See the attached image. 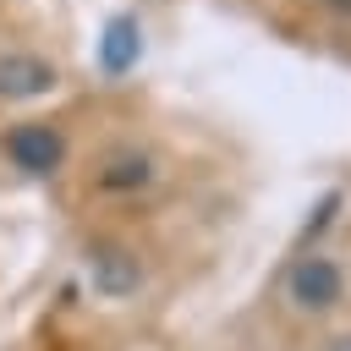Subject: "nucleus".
<instances>
[{
    "label": "nucleus",
    "mask_w": 351,
    "mask_h": 351,
    "mask_svg": "<svg viewBox=\"0 0 351 351\" xmlns=\"http://www.w3.org/2000/svg\"><path fill=\"white\" fill-rule=\"evenodd\" d=\"M148 181H154V159L137 154V148L110 154L104 170H99V186H104V192H137V186H148Z\"/></svg>",
    "instance_id": "obj_6"
},
{
    "label": "nucleus",
    "mask_w": 351,
    "mask_h": 351,
    "mask_svg": "<svg viewBox=\"0 0 351 351\" xmlns=\"http://www.w3.org/2000/svg\"><path fill=\"white\" fill-rule=\"evenodd\" d=\"M88 285H93V296H104V302H126V296H137V285H143V263H137V252L132 247H121V241H99V247H88Z\"/></svg>",
    "instance_id": "obj_4"
},
{
    "label": "nucleus",
    "mask_w": 351,
    "mask_h": 351,
    "mask_svg": "<svg viewBox=\"0 0 351 351\" xmlns=\"http://www.w3.org/2000/svg\"><path fill=\"white\" fill-rule=\"evenodd\" d=\"M340 291H346V274H340V263L324 258V252L296 258L291 274H285V302H291L296 313H329V307L340 302Z\"/></svg>",
    "instance_id": "obj_1"
},
{
    "label": "nucleus",
    "mask_w": 351,
    "mask_h": 351,
    "mask_svg": "<svg viewBox=\"0 0 351 351\" xmlns=\"http://www.w3.org/2000/svg\"><path fill=\"white\" fill-rule=\"evenodd\" d=\"M55 88H60L55 60L33 49H0V104H33V99H49Z\"/></svg>",
    "instance_id": "obj_3"
},
{
    "label": "nucleus",
    "mask_w": 351,
    "mask_h": 351,
    "mask_svg": "<svg viewBox=\"0 0 351 351\" xmlns=\"http://www.w3.org/2000/svg\"><path fill=\"white\" fill-rule=\"evenodd\" d=\"M5 159L22 170V176H55L66 165V137L60 126L49 121H16L5 132Z\"/></svg>",
    "instance_id": "obj_2"
},
{
    "label": "nucleus",
    "mask_w": 351,
    "mask_h": 351,
    "mask_svg": "<svg viewBox=\"0 0 351 351\" xmlns=\"http://www.w3.org/2000/svg\"><path fill=\"white\" fill-rule=\"evenodd\" d=\"M329 351H351V335H335V340H329Z\"/></svg>",
    "instance_id": "obj_7"
},
{
    "label": "nucleus",
    "mask_w": 351,
    "mask_h": 351,
    "mask_svg": "<svg viewBox=\"0 0 351 351\" xmlns=\"http://www.w3.org/2000/svg\"><path fill=\"white\" fill-rule=\"evenodd\" d=\"M137 55H143V27H137V16H110L104 22V38H99V66L110 71V77H121V71H132L137 66Z\"/></svg>",
    "instance_id": "obj_5"
}]
</instances>
